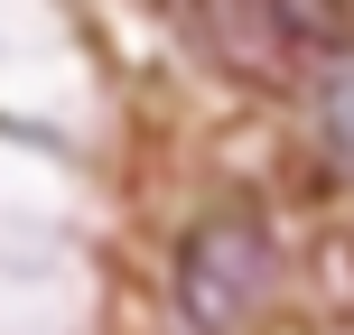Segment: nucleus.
I'll list each match as a JSON object with an SVG mask.
<instances>
[{"label":"nucleus","mask_w":354,"mask_h":335,"mask_svg":"<svg viewBox=\"0 0 354 335\" xmlns=\"http://www.w3.org/2000/svg\"><path fill=\"white\" fill-rule=\"evenodd\" d=\"M317 131H326V149L354 168V47L326 56V75H317Z\"/></svg>","instance_id":"nucleus-3"},{"label":"nucleus","mask_w":354,"mask_h":335,"mask_svg":"<svg viewBox=\"0 0 354 335\" xmlns=\"http://www.w3.org/2000/svg\"><path fill=\"white\" fill-rule=\"evenodd\" d=\"M270 270H280V251H270V224L243 205L205 214V224L177 242V317H187L196 335H233L261 317L270 298Z\"/></svg>","instance_id":"nucleus-1"},{"label":"nucleus","mask_w":354,"mask_h":335,"mask_svg":"<svg viewBox=\"0 0 354 335\" xmlns=\"http://www.w3.org/2000/svg\"><path fill=\"white\" fill-rule=\"evenodd\" d=\"M317 335H354V326H317Z\"/></svg>","instance_id":"nucleus-4"},{"label":"nucleus","mask_w":354,"mask_h":335,"mask_svg":"<svg viewBox=\"0 0 354 335\" xmlns=\"http://www.w3.org/2000/svg\"><path fill=\"white\" fill-rule=\"evenodd\" d=\"M280 47H317V56H345V0H252Z\"/></svg>","instance_id":"nucleus-2"}]
</instances>
